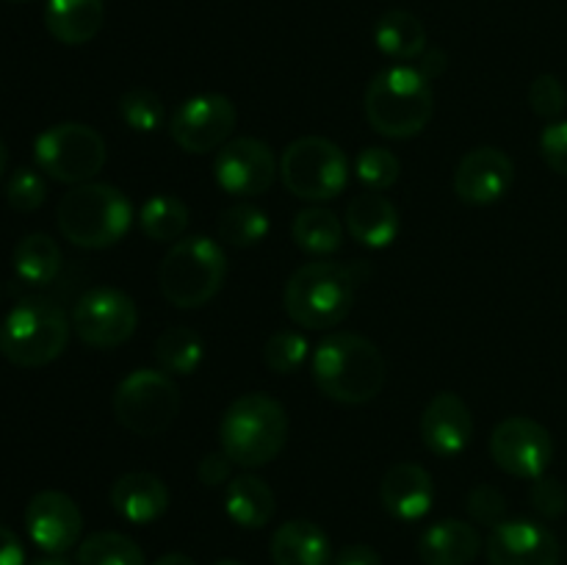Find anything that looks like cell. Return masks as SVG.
I'll list each match as a JSON object with an SVG mask.
<instances>
[{"mask_svg": "<svg viewBox=\"0 0 567 565\" xmlns=\"http://www.w3.org/2000/svg\"><path fill=\"white\" fill-rule=\"evenodd\" d=\"M313 380L324 397L341 404H365L385 386V358L380 347L358 332H330L310 358Z\"/></svg>", "mask_w": 567, "mask_h": 565, "instance_id": "cell-1", "label": "cell"}, {"mask_svg": "<svg viewBox=\"0 0 567 565\" xmlns=\"http://www.w3.org/2000/svg\"><path fill=\"white\" fill-rule=\"evenodd\" d=\"M288 441V413L269 393L233 399L219 421V449L241 469H264Z\"/></svg>", "mask_w": 567, "mask_h": 565, "instance_id": "cell-2", "label": "cell"}, {"mask_svg": "<svg viewBox=\"0 0 567 565\" xmlns=\"http://www.w3.org/2000/svg\"><path fill=\"white\" fill-rule=\"evenodd\" d=\"M59 230L72 247L109 249L127 236L133 225V203L111 183L89 181L72 186L55 208Z\"/></svg>", "mask_w": 567, "mask_h": 565, "instance_id": "cell-3", "label": "cell"}, {"mask_svg": "<svg viewBox=\"0 0 567 565\" xmlns=\"http://www.w3.org/2000/svg\"><path fill=\"white\" fill-rule=\"evenodd\" d=\"M365 116L385 138H413L435 114V92L419 66L396 64L380 70L365 86Z\"/></svg>", "mask_w": 567, "mask_h": 565, "instance_id": "cell-4", "label": "cell"}, {"mask_svg": "<svg viewBox=\"0 0 567 565\" xmlns=\"http://www.w3.org/2000/svg\"><path fill=\"white\" fill-rule=\"evenodd\" d=\"M354 275L336 260H310L288 277L282 308L288 319L305 330H330L354 308Z\"/></svg>", "mask_w": 567, "mask_h": 565, "instance_id": "cell-5", "label": "cell"}, {"mask_svg": "<svg viewBox=\"0 0 567 565\" xmlns=\"http://www.w3.org/2000/svg\"><path fill=\"white\" fill-rule=\"evenodd\" d=\"M64 308L42 294L22 297L0 325V355L20 369H42L61 358L70 341Z\"/></svg>", "mask_w": 567, "mask_h": 565, "instance_id": "cell-6", "label": "cell"}, {"mask_svg": "<svg viewBox=\"0 0 567 565\" xmlns=\"http://www.w3.org/2000/svg\"><path fill=\"white\" fill-rule=\"evenodd\" d=\"M227 277V255L210 236H183L166 249L158 266V288L169 305L181 310L203 308L221 291Z\"/></svg>", "mask_w": 567, "mask_h": 565, "instance_id": "cell-7", "label": "cell"}, {"mask_svg": "<svg viewBox=\"0 0 567 565\" xmlns=\"http://www.w3.org/2000/svg\"><path fill=\"white\" fill-rule=\"evenodd\" d=\"M349 158L324 136L293 138L280 155V181L293 197L324 203L349 186Z\"/></svg>", "mask_w": 567, "mask_h": 565, "instance_id": "cell-8", "label": "cell"}, {"mask_svg": "<svg viewBox=\"0 0 567 565\" xmlns=\"http://www.w3.org/2000/svg\"><path fill=\"white\" fill-rule=\"evenodd\" d=\"M116 421L138 438L169 430L181 413V388L161 369H136L116 386L111 399Z\"/></svg>", "mask_w": 567, "mask_h": 565, "instance_id": "cell-9", "label": "cell"}, {"mask_svg": "<svg viewBox=\"0 0 567 565\" xmlns=\"http://www.w3.org/2000/svg\"><path fill=\"white\" fill-rule=\"evenodd\" d=\"M33 161L39 172L66 186H81L97 177L109 161L105 138L83 122H59L42 131L33 142Z\"/></svg>", "mask_w": 567, "mask_h": 565, "instance_id": "cell-10", "label": "cell"}, {"mask_svg": "<svg viewBox=\"0 0 567 565\" xmlns=\"http://www.w3.org/2000/svg\"><path fill=\"white\" fill-rule=\"evenodd\" d=\"M138 310L131 294L114 286H94L83 294L72 310V330L86 347L116 349L133 338Z\"/></svg>", "mask_w": 567, "mask_h": 565, "instance_id": "cell-11", "label": "cell"}, {"mask_svg": "<svg viewBox=\"0 0 567 565\" xmlns=\"http://www.w3.org/2000/svg\"><path fill=\"white\" fill-rule=\"evenodd\" d=\"M238 111L227 94L205 92L183 100L169 120V136L181 150L194 155L210 153L230 142Z\"/></svg>", "mask_w": 567, "mask_h": 565, "instance_id": "cell-12", "label": "cell"}, {"mask_svg": "<svg viewBox=\"0 0 567 565\" xmlns=\"http://www.w3.org/2000/svg\"><path fill=\"white\" fill-rule=\"evenodd\" d=\"M491 458L502 471L518 480H537L554 460V438L529 415H509L491 432Z\"/></svg>", "mask_w": 567, "mask_h": 565, "instance_id": "cell-13", "label": "cell"}, {"mask_svg": "<svg viewBox=\"0 0 567 565\" xmlns=\"http://www.w3.org/2000/svg\"><path fill=\"white\" fill-rule=\"evenodd\" d=\"M277 175H280V164H277L271 147L252 136L230 138L227 144H221L214 158L216 183L230 197H258V194L269 192Z\"/></svg>", "mask_w": 567, "mask_h": 565, "instance_id": "cell-14", "label": "cell"}, {"mask_svg": "<svg viewBox=\"0 0 567 565\" xmlns=\"http://www.w3.org/2000/svg\"><path fill=\"white\" fill-rule=\"evenodd\" d=\"M25 530L33 546L48 554H64L81 541L83 515L75 499L61 491H42L28 502Z\"/></svg>", "mask_w": 567, "mask_h": 565, "instance_id": "cell-15", "label": "cell"}, {"mask_svg": "<svg viewBox=\"0 0 567 565\" xmlns=\"http://www.w3.org/2000/svg\"><path fill=\"white\" fill-rule=\"evenodd\" d=\"M487 559L491 565H559L563 548L548 526L526 518H507L491 530Z\"/></svg>", "mask_w": 567, "mask_h": 565, "instance_id": "cell-16", "label": "cell"}, {"mask_svg": "<svg viewBox=\"0 0 567 565\" xmlns=\"http://www.w3.org/2000/svg\"><path fill=\"white\" fill-rule=\"evenodd\" d=\"M515 181V164L504 150L474 147L454 170V194L468 205H493L509 192Z\"/></svg>", "mask_w": 567, "mask_h": 565, "instance_id": "cell-17", "label": "cell"}, {"mask_svg": "<svg viewBox=\"0 0 567 565\" xmlns=\"http://www.w3.org/2000/svg\"><path fill=\"white\" fill-rule=\"evenodd\" d=\"M421 441L437 458H457L474 438V415L465 399L454 391H441L430 399L419 421Z\"/></svg>", "mask_w": 567, "mask_h": 565, "instance_id": "cell-18", "label": "cell"}, {"mask_svg": "<svg viewBox=\"0 0 567 565\" xmlns=\"http://www.w3.org/2000/svg\"><path fill=\"white\" fill-rule=\"evenodd\" d=\"M382 507L399 521H419L435 504V482L419 463H396L380 482Z\"/></svg>", "mask_w": 567, "mask_h": 565, "instance_id": "cell-19", "label": "cell"}, {"mask_svg": "<svg viewBox=\"0 0 567 565\" xmlns=\"http://www.w3.org/2000/svg\"><path fill=\"white\" fill-rule=\"evenodd\" d=\"M109 502L120 518L127 524H153L161 515L169 510V487L161 476L150 474V471H131V474L116 476L111 485Z\"/></svg>", "mask_w": 567, "mask_h": 565, "instance_id": "cell-20", "label": "cell"}, {"mask_svg": "<svg viewBox=\"0 0 567 565\" xmlns=\"http://www.w3.org/2000/svg\"><path fill=\"white\" fill-rule=\"evenodd\" d=\"M347 230L369 249H385L399 236V210L382 192H360L347 205Z\"/></svg>", "mask_w": 567, "mask_h": 565, "instance_id": "cell-21", "label": "cell"}, {"mask_svg": "<svg viewBox=\"0 0 567 565\" xmlns=\"http://www.w3.org/2000/svg\"><path fill=\"white\" fill-rule=\"evenodd\" d=\"M480 552V530L460 518L435 521L419 537V557L424 565H471Z\"/></svg>", "mask_w": 567, "mask_h": 565, "instance_id": "cell-22", "label": "cell"}, {"mask_svg": "<svg viewBox=\"0 0 567 565\" xmlns=\"http://www.w3.org/2000/svg\"><path fill=\"white\" fill-rule=\"evenodd\" d=\"M332 543L319 524L293 518L277 526L271 535V563L275 565H332Z\"/></svg>", "mask_w": 567, "mask_h": 565, "instance_id": "cell-23", "label": "cell"}, {"mask_svg": "<svg viewBox=\"0 0 567 565\" xmlns=\"http://www.w3.org/2000/svg\"><path fill=\"white\" fill-rule=\"evenodd\" d=\"M105 20L103 0H48L44 28L61 44H86L100 33Z\"/></svg>", "mask_w": 567, "mask_h": 565, "instance_id": "cell-24", "label": "cell"}, {"mask_svg": "<svg viewBox=\"0 0 567 565\" xmlns=\"http://www.w3.org/2000/svg\"><path fill=\"white\" fill-rule=\"evenodd\" d=\"M277 499L269 482L255 474H238L225 487V513L241 530H264L275 518Z\"/></svg>", "mask_w": 567, "mask_h": 565, "instance_id": "cell-25", "label": "cell"}, {"mask_svg": "<svg viewBox=\"0 0 567 565\" xmlns=\"http://www.w3.org/2000/svg\"><path fill=\"white\" fill-rule=\"evenodd\" d=\"M374 44L382 55L396 61L421 59L426 50V28L404 9L385 11L374 25Z\"/></svg>", "mask_w": 567, "mask_h": 565, "instance_id": "cell-26", "label": "cell"}, {"mask_svg": "<svg viewBox=\"0 0 567 565\" xmlns=\"http://www.w3.org/2000/svg\"><path fill=\"white\" fill-rule=\"evenodd\" d=\"M14 275L25 286L42 288L59 277L61 271V247L48 233H28L17 242L14 255H11Z\"/></svg>", "mask_w": 567, "mask_h": 565, "instance_id": "cell-27", "label": "cell"}, {"mask_svg": "<svg viewBox=\"0 0 567 565\" xmlns=\"http://www.w3.org/2000/svg\"><path fill=\"white\" fill-rule=\"evenodd\" d=\"M291 236H293V244H297L302 253L324 258V255H332L341 249L343 225L330 208L313 205V208H305L293 216Z\"/></svg>", "mask_w": 567, "mask_h": 565, "instance_id": "cell-28", "label": "cell"}, {"mask_svg": "<svg viewBox=\"0 0 567 565\" xmlns=\"http://www.w3.org/2000/svg\"><path fill=\"white\" fill-rule=\"evenodd\" d=\"M205 358L203 336L192 327H166L155 341V360H158L161 371L172 377H188L199 369Z\"/></svg>", "mask_w": 567, "mask_h": 565, "instance_id": "cell-29", "label": "cell"}, {"mask_svg": "<svg viewBox=\"0 0 567 565\" xmlns=\"http://www.w3.org/2000/svg\"><path fill=\"white\" fill-rule=\"evenodd\" d=\"M138 227L150 242L175 244L188 230V208L175 194H155L142 205Z\"/></svg>", "mask_w": 567, "mask_h": 565, "instance_id": "cell-30", "label": "cell"}, {"mask_svg": "<svg viewBox=\"0 0 567 565\" xmlns=\"http://www.w3.org/2000/svg\"><path fill=\"white\" fill-rule=\"evenodd\" d=\"M75 565H147L142 546L122 532H92L81 541Z\"/></svg>", "mask_w": 567, "mask_h": 565, "instance_id": "cell-31", "label": "cell"}, {"mask_svg": "<svg viewBox=\"0 0 567 565\" xmlns=\"http://www.w3.org/2000/svg\"><path fill=\"white\" fill-rule=\"evenodd\" d=\"M269 214L252 203L230 205L221 210L219 222H216L219 242L230 244V247H255L269 236Z\"/></svg>", "mask_w": 567, "mask_h": 565, "instance_id": "cell-32", "label": "cell"}, {"mask_svg": "<svg viewBox=\"0 0 567 565\" xmlns=\"http://www.w3.org/2000/svg\"><path fill=\"white\" fill-rule=\"evenodd\" d=\"M120 116L131 131L155 133L161 131L166 122L164 100H161L153 89H127L120 97Z\"/></svg>", "mask_w": 567, "mask_h": 565, "instance_id": "cell-33", "label": "cell"}, {"mask_svg": "<svg viewBox=\"0 0 567 565\" xmlns=\"http://www.w3.org/2000/svg\"><path fill=\"white\" fill-rule=\"evenodd\" d=\"M310 343L299 330H280L264 343V363L275 374H297L308 363Z\"/></svg>", "mask_w": 567, "mask_h": 565, "instance_id": "cell-34", "label": "cell"}, {"mask_svg": "<svg viewBox=\"0 0 567 565\" xmlns=\"http://www.w3.org/2000/svg\"><path fill=\"white\" fill-rule=\"evenodd\" d=\"M396 153L388 147H363L354 155V175L369 192H388L399 181Z\"/></svg>", "mask_w": 567, "mask_h": 565, "instance_id": "cell-35", "label": "cell"}, {"mask_svg": "<svg viewBox=\"0 0 567 565\" xmlns=\"http://www.w3.org/2000/svg\"><path fill=\"white\" fill-rule=\"evenodd\" d=\"M44 197H48V183L39 175V170L31 166H20L11 172L9 183H6V203L14 208L17 214H33L42 208Z\"/></svg>", "mask_w": 567, "mask_h": 565, "instance_id": "cell-36", "label": "cell"}, {"mask_svg": "<svg viewBox=\"0 0 567 565\" xmlns=\"http://www.w3.org/2000/svg\"><path fill=\"white\" fill-rule=\"evenodd\" d=\"M529 105L537 116L554 122L567 109V89L557 75H537L529 86Z\"/></svg>", "mask_w": 567, "mask_h": 565, "instance_id": "cell-37", "label": "cell"}, {"mask_svg": "<svg viewBox=\"0 0 567 565\" xmlns=\"http://www.w3.org/2000/svg\"><path fill=\"white\" fill-rule=\"evenodd\" d=\"M468 513L476 524L482 526H498L502 521H507V499L498 487L493 485H476L468 493Z\"/></svg>", "mask_w": 567, "mask_h": 565, "instance_id": "cell-38", "label": "cell"}, {"mask_svg": "<svg viewBox=\"0 0 567 565\" xmlns=\"http://www.w3.org/2000/svg\"><path fill=\"white\" fill-rule=\"evenodd\" d=\"M529 499L532 507L540 515H546V518H559L567 510V487L559 480H554V476L543 474L532 480Z\"/></svg>", "mask_w": 567, "mask_h": 565, "instance_id": "cell-39", "label": "cell"}, {"mask_svg": "<svg viewBox=\"0 0 567 565\" xmlns=\"http://www.w3.org/2000/svg\"><path fill=\"white\" fill-rule=\"evenodd\" d=\"M540 155L548 170L567 177V120H554L543 127Z\"/></svg>", "mask_w": 567, "mask_h": 565, "instance_id": "cell-40", "label": "cell"}, {"mask_svg": "<svg viewBox=\"0 0 567 565\" xmlns=\"http://www.w3.org/2000/svg\"><path fill=\"white\" fill-rule=\"evenodd\" d=\"M233 460L227 458L225 452H208L205 454L203 460H199V465H197V476H199V482H203V485H208V487H219V485H227V482L233 480Z\"/></svg>", "mask_w": 567, "mask_h": 565, "instance_id": "cell-41", "label": "cell"}, {"mask_svg": "<svg viewBox=\"0 0 567 565\" xmlns=\"http://www.w3.org/2000/svg\"><path fill=\"white\" fill-rule=\"evenodd\" d=\"M332 565H382V557L365 543H352V546L341 548Z\"/></svg>", "mask_w": 567, "mask_h": 565, "instance_id": "cell-42", "label": "cell"}, {"mask_svg": "<svg viewBox=\"0 0 567 565\" xmlns=\"http://www.w3.org/2000/svg\"><path fill=\"white\" fill-rule=\"evenodd\" d=\"M0 565H25V546L6 526H0Z\"/></svg>", "mask_w": 567, "mask_h": 565, "instance_id": "cell-43", "label": "cell"}, {"mask_svg": "<svg viewBox=\"0 0 567 565\" xmlns=\"http://www.w3.org/2000/svg\"><path fill=\"white\" fill-rule=\"evenodd\" d=\"M443 70H446V53H441V50H424V55L419 59L421 75H424L426 81H435Z\"/></svg>", "mask_w": 567, "mask_h": 565, "instance_id": "cell-44", "label": "cell"}, {"mask_svg": "<svg viewBox=\"0 0 567 565\" xmlns=\"http://www.w3.org/2000/svg\"><path fill=\"white\" fill-rule=\"evenodd\" d=\"M153 565H197V563H194L192 557H186V554H181V552H169V554H164V557L155 559Z\"/></svg>", "mask_w": 567, "mask_h": 565, "instance_id": "cell-45", "label": "cell"}, {"mask_svg": "<svg viewBox=\"0 0 567 565\" xmlns=\"http://www.w3.org/2000/svg\"><path fill=\"white\" fill-rule=\"evenodd\" d=\"M31 565H72L70 559H64L61 557V554H48V557H39V559H33Z\"/></svg>", "mask_w": 567, "mask_h": 565, "instance_id": "cell-46", "label": "cell"}, {"mask_svg": "<svg viewBox=\"0 0 567 565\" xmlns=\"http://www.w3.org/2000/svg\"><path fill=\"white\" fill-rule=\"evenodd\" d=\"M6 166H9V150H6V142L0 138V181L6 175Z\"/></svg>", "mask_w": 567, "mask_h": 565, "instance_id": "cell-47", "label": "cell"}, {"mask_svg": "<svg viewBox=\"0 0 567 565\" xmlns=\"http://www.w3.org/2000/svg\"><path fill=\"white\" fill-rule=\"evenodd\" d=\"M216 565H244V563H238V559H219Z\"/></svg>", "mask_w": 567, "mask_h": 565, "instance_id": "cell-48", "label": "cell"}, {"mask_svg": "<svg viewBox=\"0 0 567 565\" xmlns=\"http://www.w3.org/2000/svg\"><path fill=\"white\" fill-rule=\"evenodd\" d=\"M11 3H25V0H11Z\"/></svg>", "mask_w": 567, "mask_h": 565, "instance_id": "cell-49", "label": "cell"}, {"mask_svg": "<svg viewBox=\"0 0 567 565\" xmlns=\"http://www.w3.org/2000/svg\"><path fill=\"white\" fill-rule=\"evenodd\" d=\"M0 294H3V291H0Z\"/></svg>", "mask_w": 567, "mask_h": 565, "instance_id": "cell-50", "label": "cell"}]
</instances>
